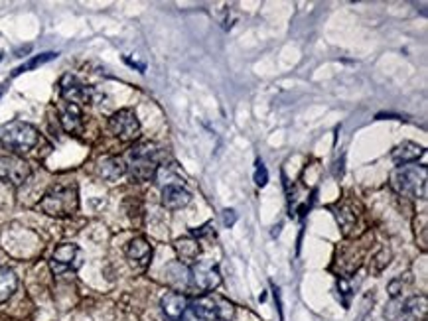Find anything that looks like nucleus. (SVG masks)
I'll return each mask as SVG.
<instances>
[{
    "label": "nucleus",
    "instance_id": "1",
    "mask_svg": "<svg viewBox=\"0 0 428 321\" xmlns=\"http://www.w3.org/2000/svg\"><path fill=\"white\" fill-rule=\"evenodd\" d=\"M164 160V150L152 142L134 146L127 156V172L134 181H150L156 178Z\"/></svg>",
    "mask_w": 428,
    "mask_h": 321
},
{
    "label": "nucleus",
    "instance_id": "2",
    "mask_svg": "<svg viewBox=\"0 0 428 321\" xmlns=\"http://www.w3.org/2000/svg\"><path fill=\"white\" fill-rule=\"evenodd\" d=\"M391 188L409 199H427L428 170L427 166H397L391 174Z\"/></svg>",
    "mask_w": 428,
    "mask_h": 321
},
{
    "label": "nucleus",
    "instance_id": "3",
    "mask_svg": "<svg viewBox=\"0 0 428 321\" xmlns=\"http://www.w3.org/2000/svg\"><path fill=\"white\" fill-rule=\"evenodd\" d=\"M38 209L49 217H72L79 209L77 186H56L42 197Z\"/></svg>",
    "mask_w": 428,
    "mask_h": 321
},
{
    "label": "nucleus",
    "instance_id": "4",
    "mask_svg": "<svg viewBox=\"0 0 428 321\" xmlns=\"http://www.w3.org/2000/svg\"><path fill=\"white\" fill-rule=\"evenodd\" d=\"M0 144L14 154H28L38 144V131L24 120H10L0 126Z\"/></svg>",
    "mask_w": 428,
    "mask_h": 321
},
{
    "label": "nucleus",
    "instance_id": "5",
    "mask_svg": "<svg viewBox=\"0 0 428 321\" xmlns=\"http://www.w3.org/2000/svg\"><path fill=\"white\" fill-rule=\"evenodd\" d=\"M427 296L395 297L385 309V318L389 321H427Z\"/></svg>",
    "mask_w": 428,
    "mask_h": 321
},
{
    "label": "nucleus",
    "instance_id": "6",
    "mask_svg": "<svg viewBox=\"0 0 428 321\" xmlns=\"http://www.w3.org/2000/svg\"><path fill=\"white\" fill-rule=\"evenodd\" d=\"M49 266L56 274L75 272L84 266V252L77 245L73 242H63L58 249L54 250Z\"/></svg>",
    "mask_w": 428,
    "mask_h": 321
},
{
    "label": "nucleus",
    "instance_id": "7",
    "mask_svg": "<svg viewBox=\"0 0 428 321\" xmlns=\"http://www.w3.org/2000/svg\"><path fill=\"white\" fill-rule=\"evenodd\" d=\"M109 129L111 132L122 140V142H132L138 138L141 134V122L136 119L134 110L131 108H122V110H117L111 119H109Z\"/></svg>",
    "mask_w": 428,
    "mask_h": 321
},
{
    "label": "nucleus",
    "instance_id": "8",
    "mask_svg": "<svg viewBox=\"0 0 428 321\" xmlns=\"http://www.w3.org/2000/svg\"><path fill=\"white\" fill-rule=\"evenodd\" d=\"M190 276L193 286L202 292H212L221 284V274L214 261H196L190 266Z\"/></svg>",
    "mask_w": 428,
    "mask_h": 321
},
{
    "label": "nucleus",
    "instance_id": "9",
    "mask_svg": "<svg viewBox=\"0 0 428 321\" xmlns=\"http://www.w3.org/2000/svg\"><path fill=\"white\" fill-rule=\"evenodd\" d=\"M32 176V166L18 156L0 158V179L8 186H22Z\"/></svg>",
    "mask_w": 428,
    "mask_h": 321
},
{
    "label": "nucleus",
    "instance_id": "10",
    "mask_svg": "<svg viewBox=\"0 0 428 321\" xmlns=\"http://www.w3.org/2000/svg\"><path fill=\"white\" fill-rule=\"evenodd\" d=\"M61 97L65 99V103H72V105H85V103H93L95 99V89L89 87V85L81 83L77 77L73 75H65L61 79Z\"/></svg>",
    "mask_w": 428,
    "mask_h": 321
},
{
    "label": "nucleus",
    "instance_id": "11",
    "mask_svg": "<svg viewBox=\"0 0 428 321\" xmlns=\"http://www.w3.org/2000/svg\"><path fill=\"white\" fill-rule=\"evenodd\" d=\"M191 201V193L180 183H170L162 188V205L170 211H178Z\"/></svg>",
    "mask_w": 428,
    "mask_h": 321
},
{
    "label": "nucleus",
    "instance_id": "12",
    "mask_svg": "<svg viewBox=\"0 0 428 321\" xmlns=\"http://www.w3.org/2000/svg\"><path fill=\"white\" fill-rule=\"evenodd\" d=\"M188 299L190 296L186 294H180V292H166L162 299H160V308L164 311L170 321H178L182 318V313L188 308Z\"/></svg>",
    "mask_w": 428,
    "mask_h": 321
},
{
    "label": "nucleus",
    "instance_id": "13",
    "mask_svg": "<svg viewBox=\"0 0 428 321\" xmlns=\"http://www.w3.org/2000/svg\"><path fill=\"white\" fill-rule=\"evenodd\" d=\"M127 256L136 268H146L150 264V258H152V247L146 238H132L129 247H127Z\"/></svg>",
    "mask_w": 428,
    "mask_h": 321
},
{
    "label": "nucleus",
    "instance_id": "14",
    "mask_svg": "<svg viewBox=\"0 0 428 321\" xmlns=\"http://www.w3.org/2000/svg\"><path fill=\"white\" fill-rule=\"evenodd\" d=\"M422 156H425V148L420 144L403 142L393 150L391 160L397 166H406V164H415L416 160Z\"/></svg>",
    "mask_w": 428,
    "mask_h": 321
},
{
    "label": "nucleus",
    "instance_id": "15",
    "mask_svg": "<svg viewBox=\"0 0 428 321\" xmlns=\"http://www.w3.org/2000/svg\"><path fill=\"white\" fill-rule=\"evenodd\" d=\"M97 170H99V176L103 179H107V181H117V179L127 174V166H125L122 158H119V156L101 158L99 164H97Z\"/></svg>",
    "mask_w": 428,
    "mask_h": 321
},
{
    "label": "nucleus",
    "instance_id": "16",
    "mask_svg": "<svg viewBox=\"0 0 428 321\" xmlns=\"http://www.w3.org/2000/svg\"><path fill=\"white\" fill-rule=\"evenodd\" d=\"M60 122L63 126V131L70 132V134H77L81 132V110L77 105H72V103H65L63 107L60 108Z\"/></svg>",
    "mask_w": 428,
    "mask_h": 321
},
{
    "label": "nucleus",
    "instance_id": "17",
    "mask_svg": "<svg viewBox=\"0 0 428 321\" xmlns=\"http://www.w3.org/2000/svg\"><path fill=\"white\" fill-rule=\"evenodd\" d=\"M176 252H178V258L184 266H191L200 256V245L193 238H180V240H176Z\"/></svg>",
    "mask_w": 428,
    "mask_h": 321
},
{
    "label": "nucleus",
    "instance_id": "18",
    "mask_svg": "<svg viewBox=\"0 0 428 321\" xmlns=\"http://www.w3.org/2000/svg\"><path fill=\"white\" fill-rule=\"evenodd\" d=\"M18 288V276L13 268L0 266V302H6Z\"/></svg>",
    "mask_w": 428,
    "mask_h": 321
},
{
    "label": "nucleus",
    "instance_id": "19",
    "mask_svg": "<svg viewBox=\"0 0 428 321\" xmlns=\"http://www.w3.org/2000/svg\"><path fill=\"white\" fill-rule=\"evenodd\" d=\"M335 219H338V223H340V227H342V231H344V235L347 237L349 235V229L356 225V215L351 213L349 209H340L338 213H335Z\"/></svg>",
    "mask_w": 428,
    "mask_h": 321
},
{
    "label": "nucleus",
    "instance_id": "20",
    "mask_svg": "<svg viewBox=\"0 0 428 321\" xmlns=\"http://www.w3.org/2000/svg\"><path fill=\"white\" fill-rule=\"evenodd\" d=\"M56 58V54H42V56H38V58H34V60H30L28 63H24L22 67H18L16 72H14V75H18V73H24V72H30V69H36L38 65H42V63H46V61L54 60Z\"/></svg>",
    "mask_w": 428,
    "mask_h": 321
},
{
    "label": "nucleus",
    "instance_id": "21",
    "mask_svg": "<svg viewBox=\"0 0 428 321\" xmlns=\"http://www.w3.org/2000/svg\"><path fill=\"white\" fill-rule=\"evenodd\" d=\"M267 181H269V172H267L264 164L259 160V162H257V167H255V183H257L259 188H264Z\"/></svg>",
    "mask_w": 428,
    "mask_h": 321
},
{
    "label": "nucleus",
    "instance_id": "22",
    "mask_svg": "<svg viewBox=\"0 0 428 321\" xmlns=\"http://www.w3.org/2000/svg\"><path fill=\"white\" fill-rule=\"evenodd\" d=\"M235 221H237L235 211H233V209H225V211H223V223H225L227 227H233L235 225Z\"/></svg>",
    "mask_w": 428,
    "mask_h": 321
}]
</instances>
